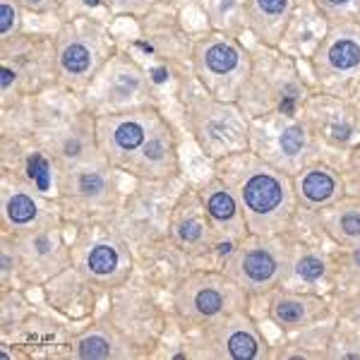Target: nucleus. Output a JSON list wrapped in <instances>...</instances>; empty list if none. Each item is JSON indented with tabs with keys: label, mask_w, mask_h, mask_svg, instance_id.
<instances>
[{
	"label": "nucleus",
	"mask_w": 360,
	"mask_h": 360,
	"mask_svg": "<svg viewBox=\"0 0 360 360\" xmlns=\"http://www.w3.org/2000/svg\"><path fill=\"white\" fill-rule=\"evenodd\" d=\"M219 173L233 190L252 236L269 238L291 224L298 197L293 178L281 168L271 166L252 149H245L219 161Z\"/></svg>",
	"instance_id": "1"
},
{
	"label": "nucleus",
	"mask_w": 360,
	"mask_h": 360,
	"mask_svg": "<svg viewBox=\"0 0 360 360\" xmlns=\"http://www.w3.org/2000/svg\"><path fill=\"white\" fill-rule=\"evenodd\" d=\"M56 65L58 82L75 94H84L115 56L108 29L96 20H68L56 34Z\"/></svg>",
	"instance_id": "2"
},
{
	"label": "nucleus",
	"mask_w": 360,
	"mask_h": 360,
	"mask_svg": "<svg viewBox=\"0 0 360 360\" xmlns=\"http://www.w3.org/2000/svg\"><path fill=\"white\" fill-rule=\"evenodd\" d=\"M190 63L200 84L219 101L238 103L252 77V56L233 34L209 32L190 44Z\"/></svg>",
	"instance_id": "3"
},
{
	"label": "nucleus",
	"mask_w": 360,
	"mask_h": 360,
	"mask_svg": "<svg viewBox=\"0 0 360 360\" xmlns=\"http://www.w3.org/2000/svg\"><path fill=\"white\" fill-rule=\"evenodd\" d=\"M58 79L56 65V39L34 37V34H15L0 39V89L3 106H10V98H25L39 94Z\"/></svg>",
	"instance_id": "4"
},
{
	"label": "nucleus",
	"mask_w": 360,
	"mask_h": 360,
	"mask_svg": "<svg viewBox=\"0 0 360 360\" xmlns=\"http://www.w3.org/2000/svg\"><path fill=\"white\" fill-rule=\"evenodd\" d=\"M248 149L288 176H295L315 154V132L298 113H264L250 120Z\"/></svg>",
	"instance_id": "5"
},
{
	"label": "nucleus",
	"mask_w": 360,
	"mask_h": 360,
	"mask_svg": "<svg viewBox=\"0 0 360 360\" xmlns=\"http://www.w3.org/2000/svg\"><path fill=\"white\" fill-rule=\"evenodd\" d=\"M188 120L193 137L209 159L221 161L250 147V120L240 103L219 101L209 94L195 96L190 98Z\"/></svg>",
	"instance_id": "6"
},
{
	"label": "nucleus",
	"mask_w": 360,
	"mask_h": 360,
	"mask_svg": "<svg viewBox=\"0 0 360 360\" xmlns=\"http://www.w3.org/2000/svg\"><path fill=\"white\" fill-rule=\"evenodd\" d=\"M115 171L118 168L108 164L103 154L91 156V159L77 166H70L65 171H58L56 188L60 195L63 209L79 214L84 219L113 214L115 205H118Z\"/></svg>",
	"instance_id": "7"
},
{
	"label": "nucleus",
	"mask_w": 360,
	"mask_h": 360,
	"mask_svg": "<svg viewBox=\"0 0 360 360\" xmlns=\"http://www.w3.org/2000/svg\"><path fill=\"white\" fill-rule=\"evenodd\" d=\"M312 72L329 96L360 89V22L329 25L312 53Z\"/></svg>",
	"instance_id": "8"
},
{
	"label": "nucleus",
	"mask_w": 360,
	"mask_h": 360,
	"mask_svg": "<svg viewBox=\"0 0 360 360\" xmlns=\"http://www.w3.org/2000/svg\"><path fill=\"white\" fill-rule=\"evenodd\" d=\"M96 118V147L113 168L125 173L132 159L142 152L156 127L164 123V115L154 103L127 108V111L101 113Z\"/></svg>",
	"instance_id": "9"
},
{
	"label": "nucleus",
	"mask_w": 360,
	"mask_h": 360,
	"mask_svg": "<svg viewBox=\"0 0 360 360\" xmlns=\"http://www.w3.org/2000/svg\"><path fill=\"white\" fill-rule=\"evenodd\" d=\"M86 96V111L91 115L127 111L152 103V77L130 56L115 53L106 68L96 75Z\"/></svg>",
	"instance_id": "10"
},
{
	"label": "nucleus",
	"mask_w": 360,
	"mask_h": 360,
	"mask_svg": "<svg viewBox=\"0 0 360 360\" xmlns=\"http://www.w3.org/2000/svg\"><path fill=\"white\" fill-rule=\"evenodd\" d=\"M245 291L229 274H195L180 283L176 310L188 324H212L231 312H240Z\"/></svg>",
	"instance_id": "11"
},
{
	"label": "nucleus",
	"mask_w": 360,
	"mask_h": 360,
	"mask_svg": "<svg viewBox=\"0 0 360 360\" xmlns=\"http://www.w3.org/2000/svg\"><path fill=\"white\" fill-rule=\"evenodd\" d=\"M72 266L91 286L113 288L130 276V250L113 231L91 229L79 238L72 250Z\"/></svg>",
	"instance_id": "12"
},
{
	"label": "nucleus",
	"mask_w": 360,
	"mask_h": 360,
	"mask_svg": "<svg viewBox=\"0 0 360 360\" xmlns=\"http://www.w3.org/2000/svg\"><path fill=\"white\" fill-rule=\"evenodd\" d=\"M283 264H286V257L276 243L255 240L236 250L233 257L226 264V274L245 293H264L278 283L283 274Z\"/></svg>",
	"instance_id": "13"
},
{
	"label": "nucleus",
	"mask_w": 360,
	"mask_h": 360,
	"mask_svg": "<svg viewBox=\"0 0 360 360\" xmlns=\"http://www.w3.org/2000/svg\"><path fill=\"white\" fill-rule=\"evenodd\" d=\"M13 248L17 266L29 281H44V278H51L68 269V264H72V252L58 236L56 226L15 236Z\"/></svg>",
	"instance_id": "14"
},
{
	"label": "nucleus",
	"mask_w": 360,
	"mask_h": 360,
	"mask_svg": "<svg viewBox=\"0 0 360 360\" xmlns=\"http://www.w3.org/2000/svg\"><path fill=\"white\" fill-rule=\"evenodd\" d=\"M58 219V209L49 195L29 188L25 183H17L10 188L3 185V229L8 233L22 236L34 231L53 229Z\"/></svg>",
	"instance_id": "15"
},
{
	"label": "nucleus",
	"mask_w": 360,
	"mask_h": 360,
	"mask_svg": "<svg viewBox=\"0 0 360 360\" xmlns=\"http://www.w3.org/2000/svg\"><path fill=\"white\" fill-rule=\"evenodd\" d=\"M212 344L217 348V356L233 360H255L266 356L264 336L243 315V310L212 322Z\"/></svg>",
	"instance_id": "16"
},
{
	"label": "nucleus",
	"mask_w": 360,
	"mask_h": 360,
	"mask_svg": "<svg viewBox=\"0 0 360 360\" xmlns=\"http://www.w3.org/2000/svg\"><path fill=\"white\" fill-rule=\"evenodd\" d=\"M295 0H245L248 29L266 46H278L293 22Z\"/></svg>",
	"instance_id": "17"
},
{
	"label": "nucleus",
	"mask_w": 360,
	"mask_h": 360,
	"mask_svg": "<svg viewBox=\"0 0 360 360\" xmlns=\"http://www.w3.org/2000/svg\"><path fill=\"white\" fill-rule=\"evenodd\" d=\"M293 188L300 205L315 212L336 205L344 197V178L329 166H305L300 173H295Z\"/></svg>",
	"instance_id": "18"
},
{
	"label": "nucleus",
	"mask_w": 360,
	"mask_h": 360,
	"mask_svg": "<svg viewBox=\"0 0 360 360\" xmlns=\"http://www.w3.org/2000/svg\"><path fill=\"white\" fill-rule=\"evenodd\" d=\"M200 202H202V207H205L214 231H224V233H231V236H240L243 231H248L243 209L238 205L233 190L226 185V180L214 178L212 183L205 185V190H202V195H200Z\"/></svg>",
	"instance_id": "19"
},
{
	"label": "nucleus",
	"mask_w": 360,
	"mask_h": 360,
	"mask_svg": "<svg viewBox=\"0 0 360 360\" xmlns=\"http://www.w3.org/2000/svg\"><path fill=\"white\" fill-rule=\"evenodd\" d=\"M319 315H324V303L310 295L281 293L271 303V317L281 327H303L315 322Z\"/></svg>",
	"instance_id": "20"
},
{
	"label": "nucleus",
	"mask_w": 360,
	"mask_h": 360,
	"mask_svg": "<svg viewBox=\"0 0 360 360\" xmlns=\"http://www.w3.org/2000/svg\"><path fill=\"white\" fill-rule=\"evenodd\" d=\"M178 212L173 217V233L180 240V245L190 250H205L209 248L214 238V226L209 221L205 207L190 205L188 212H183V207H178Z\"/></svg>",
	"instance_id": "21"
},
{
	"label": "nucleus",
	"mask_w": 360,
	"mask_h": 360,
	"mask_svg": "<svg viewBox=\"0 0 360 360\" xmlns=\"http://www.w3.org/2000/svg\"><path fill=\"white\" fill-rule=\"evenodd\" d=\"M72 353L77 358H125L130 356L125 339L111 327H94L75 339Z\"/></svg>",
	"instance_id": "22"
},
{
	"label": "nucleus",
	"mask_w": 360,
	"mask_h": 360,
	"mask_svg": "<svg viewBox=\"0 0 360 360\" xmlns=\"http://www.w3.org/2000/svg\"><path fill=\"white\" fill-rule=\"evenodd\" d=\"M205 13L212 20L214 32L236 34L238 29L248 27L245 0H205Z\"/></svg>",
	"instance_id": "23"
},
{
	"label": "nucleus",
	"mask_w": 360,
	"mask_h": 360,
	"mask_svg": "<svg viewBox=\"0 0 360 360\" xmlns=\"http://www.w3.org/2000/svg\"><path fill=\"white\" fill-rule=\"evenodd\" d=\"M334 238L344 245H356L360 243V202H344L334 209L332 221H329Z\"/></svg>",
	"instance_id": "24"
},
{
	"label": "nucleus",
	"mask_w": 360,
	"mask_h": 360,
	"mask_svg": "<svg viewBox=\"0 0 360 360\" xmlns=\"http://www.w3.org/2000/svg\"><path fill=\"white\" fill-rule=\"evenodd\" d=\"M329 25L360 20V0H312Z\"/></svg>",
	"instance_id": "25"
},
{
	"label": "nucleus",
	"mask_w": 360,
	"mask_h": 360,
	"mask_svg": "<svg viewBox=\"0 0 360 360\" xmlns=\"http://www.w3.org/2000/svg\"><path fill=\"white\" fill-rule=\"evenodd\" d=\"M22 5L20 0H0V39L15 37L22 25Z\"/></svg>",
	"instance_id": "26"
},
{
	"label": "nucleus",
	"mask_w": 360,
	"mask_h": 360,
	"mask_svg": "<svg viewBox=\"0 0 360 360\" xmlns=\"http://www.w3.org/2000/svg\"><path fill=\"white\" fill-rule=\"evenodd\" d=\"M298 274L303 278H310V281H315L324 274V262L315 255H303V257L298 259Z\"/></svg>",
	"instance_id": "27"
},
{
	"label": "nucleus",
	"mask_w": 360,
	"mask_h": 360,
	"mask_svg": "<svg viewBox=\"0 0 360 360\" xmlns=\"http://www.w3.org/2000/svg\"><path fill=\"white\" fill-rule=\"evenodd\" d=\"M65 0H20V5L29 13H37V15H49V13H58L63 8Z\"/></svg>",
	"instance_id": "28"
},
{
	"label": "nucleus",
	"mask_w": 360,
	"mask_h": 360,
	"mask_svg": "<svg viewBox=\"0 0 360 360\" xmlns=\"http://www.w3.org/2000/svg\"><path fill=\"white\" fill-rule=\"evenodd\" d=\"M348 166H351V173H353V178H356V183L360 185V144L356 149H353V154H351V161H348Z\"/></svg>",
	"instance_id": "29"
},
{
	"label": "nucleus",
	"mask_w": 360,
	"mask_h": 360,
	"mask_svg": "<svg viewBox=\"0 0 360 360\" xmlns=\"http://www.w3.org/2000/svg\"><path fill=\"white\" fill-rule=\"evenodd\" d=\"M82 3L86 5V8H98V5H101L103 0H82Z\"/></svg>",
	"instance_id": "30"
}]
</instances>
